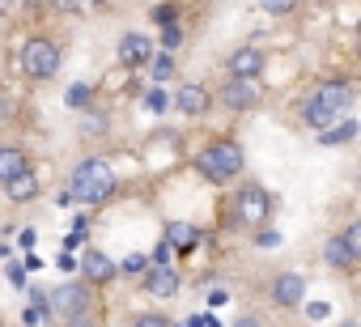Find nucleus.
Returning a JSON list of instances; mask_svg holds the SVG:
<instances>
[{
  "instance_id": "f257e3e1",
  "label": "nucleus",
  "mask_w": 361,
  "mask_h": 327,
  "mask_svg": "<svg viewBox=\"0 0 361 327\" xmlns=\"http://www.w3.org/2000/svg\"><path fill=\"white\" fill-rule=\"evenodd\" d=\"M353 98H357V90H353L348 77H323V81H314V85L302 94V102H298V123L310 128V132H323V128H331V123H340V119L348 115Z\"/></svg>"
},
{
  "instance_id": "f03ea898",
  "label": "nucleus",
  "mask_w": 361,
  "mask_h": 327,
  "mask_svg": "<svg viewBox=\"0 0 361 327\" xmlns=\"http://www.w3.org/2000/svg\"><path fill=\"white\" fill-rule=\"evenodd\" d=\"M192 166H196V175L209 179L213 187H226V183L243 179V171H247V149H243L234 136H213L204 149H196Z\"/></svg>"
},
{
  "instance_id": "7ed1b4c3",
  "label": "nucleus",
  "mask_w": 361,
  "mask_h": 327,
  "mask_svg": "<svg viewBox=\"0 0 361 327\" xmlns=\"http://www.w3.org/2000/svg\"><path fill=\"white\" fill-rule=\"evenodd\" d=\"M115 192H119V179H115L106 157H81L77 166H73V175H68V196L81 200V204H90V209L106 204Z\"/></svg>"
},
{
  "instance_id": "20e7f679",
  "label": "nucleus",
  "mask_w": 361,
  "mask_h": 327,
  "mask_svg": "<svg viewBox=\"0 0 361 327\" xmlns=\"http://www.w3.org/2000/svg\"><path fill=\"white\" fill-rule=\"evenodd\" d=\"M268 221H272V192L259 183H243L221 204V226L230 230H264Z\"/></svg>"
},
{
  "instance_id": "39448f33",
  "label": "nucleus",
  "mask_w": 361,
  "mask_h": 327,
  "mask_svg": "<svg viewBox=\"0 0 361 327\" xmlns=\"http://www.w3.org/2000/svg\"><path fill=\"white\" fill-rule=\"evenodd\" d=\"M18 68H22V77L35 81V85L51 81V77L64 68V43H60L56 35H30V39H22V47H18Z\"/></svg>"
},
{
  "instance_id": "423d86ee",
  "label": "nucleus",
  "mask_w": 361,
  "mask_h": 327,
  "mask_svg": "<svg viewBox=\"0 0 361 327\" xmlns=\"http://www.w3.org/2000/svg\"><path fill=\"white\" fill-rule=\"evenodd\" d=\"M85 310H98V289H90L85 280H64L47 293V314L51 319H73V314H85Z\"/></svg>"
},
{
  "instance_id": "0eeeda50",
  "label": "nucleus",
  "mask_w": 361,
  "mask_h": 327,
  "mask_svg": "<svg viewBox=\"0 0 361 327\" xmlns=\"http://www.w3.org/2000/svg\"><path fill=\"white\" fill-rule=\"evenodd\" d=\"M213 102H221L226 111H234V115H247V111H255L259 102H264V90H259V81H243V77H230V81H221L217 85V98Z\"/></svg>"
},
{
  "instance_id": "6e6552de",
  "label": "nucleus",
  "mask_w": 361,
  "mask_h": 327,
  "mask_svg": "<svg viewBox=\"0 0 361 327\" xmlns=\"http://www.w3.org/2000/svg\"><path fill=\"white\" fill-rule=\"evenodd\" d=\"M268 297H272V306H281V310H298L302 302H306V276L302 272H276L272 280H268Z\"/></svg>"
},
{
  "instance_id": "1a4fd4ad",
  "label": "nucleus",
  "mask_w": 361,
  "mask_h": 327,
  "mask_svg": "<svg viewBox=\"0 0 361 327\" xmlns=\"http://www.w3.org/2000/svg\"><path fill=\"white\" fill-rule=\"evenodd\" d=\"M170 102H174V111H178V115H188V119H204V115L213 111V94H209L200 81H183V85L174 90V98H170Z\"/></svg>"
},
{
  "instance_id": "9d476101",
  "label": "nucleus",
  "mask_w": 361,
  "mask_h": 327,
  "mask_svg": "<svg viewBox=\"0 0 361 327\" xmlns=\"http://www.w3.org/2000/svg\"><path fill=\"white\" fill-rule=\"evenodd\" d=\"M81 276H85V285H90V289H106V285L119 276V264H115L106 251L90 247V251L81 255Z\"/></svg>"
},
{
  "instance_id": "9b49d317",
  "label": "nucleus",
  "mask_w": 361,
  "mask_h": 327,
  "mask_svg": "<svg viewBox=\"0 0 361 327\" xmlns=\"http://www.w3.org/2000/svg\"><path fill=\"white\" fill-rule=\"evenodd\" d=\"M178 285H183V276H178V268H170V264H161V268H145L140 272V289L149 293V297H161V302H170L174 293H178Z\"/></svg>"
},
{
  "instance_id": "f8f14e48",
  "label": "nucleus",
  "mask_w": 361,
  "mask_h": 327,
  "mask_svg": "<svg viewBox=\"0 0 361 327\" xmlns=\"http://www.w3.org/2000/svg\"><path fill=\"white\" fill-rule=\"evenodd\" d=\"M268 68V51L264 47H255V43H247V47H238L230 60H226V73L230 77H243V81H259V73Z\"/></svg>"
},
{
  "instance_id": "ddd939ff",
  "label": "nucleus",
  "mask_w": 361,
  "mask_h": 327,
  "mask_svg": "<svg viewBox=\"0 0 361 327\" xmlns=\"http://www.w3.org/2000/svg\"><path fill=\"white\" fill-rule=\"evenodd\" d=\"M153 51H157V43L149 39V35H140V30H128L123 39H119V64L123 68H140V64H149L153 60Z\"/></svg>"
},
{
  "instance_id": "4468645a",
  "label": "nucleus",
  "mask_w": 361,
  "mask_h": 327,
  "mask_svg": "<svg viewBox=\"0 0 361 327\" xmlns=\"http://www.w3.org/2000/svg\"><path fill=\"white\" fill-rule=\"evenodd\" d=\"M26 171H35L30 166V149L26 144H0V187H5V183H13L18 175H26Z\"/></svg>"
},
{
  "instance_id": "2eb2a0df",
  "label": "nucleus",
  "mask_w": 361,
  "mask_h": 327,
  "mask_svg": "<svg viewBox=\"0 0 361 327\" xmlns=\"http://www.w3.org/2000/svg\"><path fill=\"white\" fill-rule=\"evenodd\" d=\"M323 264H327L331 272H344V276H348V272H357L361 259L348 251V242H344L340 234H327V242H323Z\"/></svg>"
},
{
  "instance_id": "dca6fc26",
  "label": "nucleus",
  "mask_w": 361,
  "mask_h": 327,
  "mask_svg": "<svg viewBox=\"0 0 361 327\" xmlns=\"http://www.w3.org/2000/svg\"><path fill=\"white\" fill-rule=\"evenodd\" d=\"M166 247L174 255H192L200 247V230L188 226V221H166Z\"/></svg>"
},
{
  "instance_id": "f3484780",
  "label": "nucleus",
  "mask_w": 361,
  "mask_h": 327,
  "mask_svg": "<svg viewBox=\"0 0 361 327\" xmlns=\"http://www.w3.org/2000/svg\"><path fill=\"white\" fill-rule=\"evenodd\" d=\"M5 196H9L13 204H30V200H39V196H43V183H39V175H35V171H26V175H18L13 183H5Z\"/></svg>"
},
{
  "instance_id": "a211bd4d",
  "label": "nucleus",
  "mask_w": 361,
  "mask_h": 327,
  "mask_svg": "<svg viewBox=\"0 0 361 327\" xmlns=\"http://www.w3.org/2000/svg\"><path fill=\"white\" fill-rule=\"evenodd\" d=\"M106 128H111V119H106L102 106H85L81 119H77V132L81 136H106Z\"/></svg>"
},
{
  "instance_id": "6ab92c4d",
  "label": "nucleus",
  "mask_w": 361,
  "mask_h": 327,
  "mask_svg": "<svg viewBox=\"0 0 361 327\" xmlns=\"http://www.w3.org/2000/svg\"><path fill=\"white\" fill-rule=\"evenodd\" d=\"M353 136H357V123L344 115L340 123H331V128H323V132H319V144H348Z\"/></svg>"
},
{
  "instance_id": "aec40b11",
  "label": "nucleus",
  "mask_w": 361,
  "mask_h": 327,
  "mask_svg": "<svg viewBox=\"0 0 361 327\" xmlns=\"http://www.w3.org/2000/svg\"><path fill=\"white\" fill-rule=\"evenodd\" d=\"M128 327H170V319H166L161 310H136V314L128 319Z\"/></svg>"
},
{
  "instance_id": "412c9836",
  "label": "nucleus",
  "mask_w": 361,
  "mask_h": 327,
  "mask_svg": "<svg viewBox=\"0 0 361 327\" xmlns=\"http://www.w3.org/2000/svg\"><path fill=\"white\" fill-rule=\"evenodd\" d=\"M264 5V13H272V18H293L298 9H302V0H259Z\"/></svg>"
},
{
  "instance_id": "4be33fe9",
  "label": "nucleus",
  "mask_w": 361,
  "mask_h": 327,
  "mask_svg": "<svg viewBox=\"0 0 361 327\" xmlns=\"http://www.w3.org/2000/svg\"><path fill=\"white\" fill-rule=\"evenodd\" d=\"M149 18H153L157 26H174V18H178V5H174V0H161V5H153V9H149Z\"/></svg>"
},
{
  "instance_id": "5701e85b",
  "label": "nucleus",
  "mask_w": 361,
  "mask_h": 327,
  "mask_svg": "<svg viewBox=\"0 0 361 327\" xmlns=\"http://www.w3.org/2000/svg\"><path fill=\"white\" fill-rule=\"evenodd\" d=\"M90 98H94V90H90L85 81H77V85L68 90V106H73V111H85V102H90Z\"/></svg>"
},
{
  "instance_id": "b1692460",
  "label": "nucleus",
  "mask_w": 361,
  "mask_h": 327,
  "mask_svg": "<svg viewBox=\"0 0 361 327\" xmlns=\"http://www.w3.org/2000/svg\"><path fill=\"white\" fill-rule=\"evenodd\" d=\"M340 238H344V242H348V251L361 259V221H348V226L340 230Z\"/></svg>"
},
{
  "instance_id": "393cba45",
  "label": "nucleus",
  "mask_w": 361,
  "mask_h": 327,
  "mask_svg": "<svg viewBox=\"0 0 361 327\" xmlns=\"http://www.w3.org/2000/svg\"><path fill=\"white\" fill-rule=\"evenodd\" d=\"M178 43H183V26H161V43H157V47H161V51L170 56V51H174Z\"/></svg>"
},
{
  "instance_id": "a878e982",
  "label": "nucleus",
  "mask_w": 361,
  "mask_h": 327,
  "mask_svg": "<svg viewBox=\"0 0 361 327\" xmlns=\"http://www.w3.org/2000/svg\"><path fill=\"white\" fill-rule=\"evenodd\" d=\"M149 64H153V81H170V73H174V60H170L166 51H161V56H153Z\"/></svg>"
},
{
  "instance_id": "bb28decb",
  "label": "nucleus",
  "mask_w": 361,
  "mask_h": 327,
  "mask_svg": "<svg viewBox=\"0 0 361 327\" xmlns=\"http://www.w3.org/2000/svg\"><path fill=\"white\" fill-rule=\"evenodd\" d=\"M145 106H149V111H153V115H161V111H166V106H170V98H166V94H161V85H153V90H149V94H145Z\"/></svg>"
},
{
  "instance_id": "cd10ccee",
  "label": "nucleus",
  "mask_w": 361,
  "mask_h": 327,
  "mask_svg": "<svg viewBox=\"0 0 361 327\" xmlns=\"http://www.w3.org/2000/svg\"><path fill=\"white\" fill-rule=\"evenodd\" d=\"M64 327H102V319H98V310H85V314L64 319Z\"/></svg>"
},
{
  "instance_id": "c85d7f7f",
  "label": "nucleus",
  "mask_w": 361,
  "mask_h": 327,
  "mask_svg": "<svg viewBox=\"0 0 361 327\" xmlns=\"http://www.w3.org/2000/svg\"><path fill=\"white\" fill-rule=\"evenodd\" d=\"M43 319H51V314H47V306H30V310L22 314V323H26V327H39Z\"/></svg>"
},
{
  "instance_id": "c756f323",
  "label": "nucleus",
  "mask_w": 361,
  "mask_h": 327,
  "mask_svg": "<svg viewBox=\"0 0 361 327\" xmlns=\"http://www.w3.org/2000/svg\"><path fill=\"white\" fill-rule=\"evenodd\" d=\"M149 264H153V268H161V264H170V247H166V242H157V247L149 251Z\"/></svg>"
},
{
  "instance_id": "7c9ffc66",
  "label": "nucleus",
  "mask_w": 361,
  "mask_h": 327,
  "mask_svg": "<svg viewBox=\"0 0 361 327\" xmlns=\"http://www.w3.org/2000/svg\"><path fill=\"white\" fill-rule=\"evenodd\" d=\"M145 268H149V259H145V255H132V259L123 264V272H132V276H136V272H145Z\"/></svg>"
},
{
  "instance_id": "2f4dec72",
  "label": "nucleus",
  "mask_w": 361,
  "mask_h": 327,
  "mask_svg": "<svg viewBox=\"0 0 361 327\" xmlns=\"http://www.w3.org/2000/svg\"><path fill=\"white\" fill-rule=\"evenodd\" d=\"M255 238H259L264 247H276V230H268V226H264V230H255Z\"/></svg>"
},
{
  "instance_id": "473e14b6",
  "label": "nucleus",
  "mask_w": 361,
  "mask_h": 327,
  "mask_svg": "<svg viewBox=\"0 0 361 327\" xmlns=\"http://www.w3.org/2000/svg\"><path fill=\"white\" fill-rule=\"evenodd\" d=\"M234 327H264V319L259 314H243V319H234Z\"/></svg>"
},
{
  "instance_id": "72a5a7b5",
  "label": "nucleus",
  "mask_w": 361,
  "mask_h": 327,
  "mask_svg": "<svg viewBox=\"0 0 361 327\" xmlns=\"http://www.w3.org/2000/svg\"><path fill=\"white\" fill-rule=\"evenodd\" d=\"M9 276H13V285H18V289H26V272H22L18 264H9Z\"/></svg>"
},
{
  "instance_id": "f704fd0d",
  "label": "nucleus",
  "mask_w": 361,
  "mask_h": 327,
  "mask_svg": "<svg viewBox=\"0 0 361 327\" xmlns=\"http://www.w3.org/2000/svg\"><path fill=\"white\" fill-rule=\"evenodd\" d=\"M336 327H361V319H344V323H336Z\"/></svg>"
},
{
  "instance_id": "c9c22d12",
  "label": "nucleus",
  "mask_w": 361,
  "mask_h": 327,
  "mask_svg": "<svg viewBox=\"0 0 361 327\" xmlns=\"http://www.w3.org/2000/svg\"><path fill=\"white\" fill-rule=\"evenodd\" d=\"M0 119H5V98H0Z\"/></svg>"
},
{
  "instance_id": "e433bc0d",
  "label": "nucleus",
  "mask_w": 361,
  "mask_h": 327,
  "mask_svg": "<svg viewBox=\"0 0 361 327\" xmlns=\"http://www.w3.org/2000/svg\"><path fill=\"white\" fill-rule=\"evenodd\" d=\"M0 255H5V242H0Z\"/></svg>"
}]
</instances>
